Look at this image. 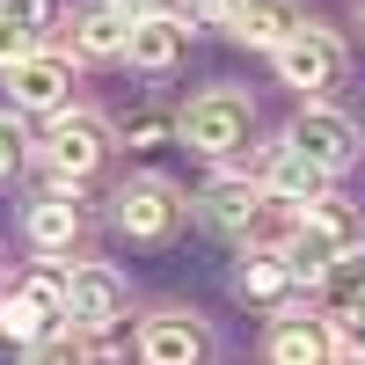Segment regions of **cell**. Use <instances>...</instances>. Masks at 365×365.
Wrapping results in <instances>:
<instances>
[{
	"mask_svg": "<svg viewBox=\"0 0 365 365\" xmlns=\"http://www.w3.org/2000/svg\"><path fill=\"white\" fill-rule=\"evenodd\" d=\"M51 336H73L66 329V270H29L15 292H0V344H15L22 358L51 344Z\"/></svg>",
	"mask_w": 365,
	"mask_h": 365,
	"instance_id": "cell-1",
	"label": "cell"
},
{
	"mask_svg": "<svg viewBox=\"0 0 365 365\" xmlns=\"http://www.w3.org/2000/svg\"><path fill=\"white\" fill-rule=\"evenodd\" d=\"M358 241H365L358 212H351L344 197H314V205L292 220V241H285V256H292V270H299V285H322V270L336 263V256H351Z\"/></svg>",
	"mask_w": 365,
	"mask_h": 365,
	"instance_id": "cell-2",
	"label": "cell"
},
{
	"mask_svg": "<svg viewBox=\"0 0 365 365\" xmlns=\"http://www.w3.org/2000/svg\"><path fill=\"white\" fill-rule=\"evenodd\" d=\"M175 132H182V146H190V154L227 161V154H241V146H249V132H256V103L241 96V88H205V96L175 117Z\"/></svg>",
	"mask_w": 365,
	"mask_h": 365,
	"instance_id": "cell-3",
	"label": "cell"
},
{
	"mask_svg": "<svg viewBox=\"0 0 365 365\" xmlns=\"http://www.w3.org/2000/svg\"><path fill=\"white\" fill-rule=\"evenodd\" d=\"M270 58H278L285 88H299V96H329V88L344 81V44H336V29H322V22H299Z\"/></svg>",
	"mask_w": 365,
	"mask_h": 365,
	"instance_id": "cell-4",
	"label": "cell"
},
{
	"mask_svg": "<svg viewBox=\"0 0 365 365\" xmlns=\"http://www.w3.org/2000/svg\"><path fill=\"white\" fill-rule=\"evenodd\" d=\"M110 154V125L103 117H88V110H66V117H51V132H44V168L58 175V190L66 182H88L103 168Z\"/></svg>",
	"mask_w": 365,
	"mask_h": 365,
	"instance_id": "cell-5",
	"label": "cell"
},
{
	"mask_svg": "<svg viewBox=\"0 0 365 365\" xmlns=\"http://www.w3.org/2000/svg\"><path fill=\"white\" fill-rule=\"evenodd\" d=\"M8 103H15V117H66L73 110V58L29 51L22 66H8Z\"/></svg>",
	"mask_w": 365,
	"mask_h": 365,
	"instance_id": "cell-6",
	"label": "cell"
},
{
	"mask_svg": "<svg viewBox=\"0 0 365 365\" xmlns=\"http://www.w3.org/2000/svg\"><path fill=\"white\" fill-rule=\"evenodd\" d=\"M182 190L168 175H132L125 190H117V227H125L132 241H168L175 227H182Z\"/></svg>",
	"mask_w": 365,
	"mask_h": 365,
	"instance_id": "cell-7",
	"label": "cell"
},
{
	"mask_svg": "<svg viewBox=\"0 0 365 365\" xmlns=\"http://www.w3.org/2000/svg\"><path fill=\"white\" fill-rule=\"evenodd\" d=\"M125 299L132 292H125V278H117L110 263H73L66 270V329H73V336H96L103 322H117Z\"/></svg>",
	"mask_w": 365,
	"mask_h": 365,
	"instance_id": "cell-8",
	"label": "cell"
},
{
	"mask_svg": "<svg viewBox=\"0 0 365 365\" xmlns=\"http://www.w3.org/2000/svg\"><path fill=\"white\" fill-rule=\"evenodd\" d=\"M285 146H299L314 168H329V175H344L351 161H358V125L344 110H329V103H307L292 117V132H285Z\"/></svg>",
	"mask_w": 365,
	"mask_h": 365,
	"instance_id": "cell-9",
	"label": "cell"
},
{
	"mask_svg": "<svg viewBox=\"0 0 365 365\" xmlns=\"http://www.w3.org/2000/svg\"><path fill=\"white\" fill-rule=\"evenodd\" d=\"M212 358V329L182 307H161L139 322V365H205Z\"/></svg>",
	"mask_w": 365,
	"mask_h": 365,
	"instance_id": "cell-10",
	"label": "cell"
},
{
	"mask_svg": "<svg viewBox=\"0 0 365 365\" xmlns=\"http://www.w3.org/2000/svg\"><path fill=\"white\" fill-rule=\"evenodd\" d=\"M132 44V15L117 0H81L66 15V58H125Z\"/></svg>",
	"mask_w": 365,
	"mask_h": 365,
	"instance_id": "cell-11",
	"label": "cell"
},
{
	"mask_svg": "<svg viewBox=\"0 0 365 365\" xmlns=\"http://www.w3.org/2000/svg\"><path fill=\"white\" fill-rule=\"evenodd\" d=\"M234 292L256 299V307L292 314V299H299V270H292L285 249H249V256H241V270H234Z\"/></svg>",
	"mask_w": 365,
	"mask_h": 365,
	"instance_id": "cell-12",
	"label": "cell"
},
{
	"mask_svg": "<svg viewBox=\"0 0 365 365\" xmlns=\"http://www.w3.org/2000/svg\"><path fill=\"white\" fill-rule=\"evenodd\" d=\"M263 197H278V205H292V212H307L314 197H329V168H314L299 146H270V161H263Z\"/></svg>",
	"mask_w": 365,
	"mask_h": 365,
	"instance_id": "cell-13",
	"label": "cell"
},
{
	"mask_svg": "<svg viewBox=\"0 0 365 365\" xmlns=\"http://www.w3.org/2000/svg\"><path fill=\"white\" fill-rule=\"evenodd\" d=\"M263 358L270 365H329L336 358V344H329V322H314V314H278L270 322V344H263Z\"/></svg>",
	"mask_w": 365,
	"mask_h": 365,
	"instance_id": "cell-14",
	"label": "cell"
},
{
	"mask_svg": "<svg viewBox=\"0 0 365 365\" xmlns=\"http://www.w3.org/2000/svg\"><path fill=\"white\" fill-rule=\"evenodd\" d=\"M29 249L37 256H73L81 249V234H88V220H81V205L66 197V190H51V197H37L29 205Z\"/></svg>",
	"mask_w": 365,
	"mask_h": 365,
	"instance_id": "cell-15",
	"label": "cell"
},
{
	"mask_svg": "<svg viewBox=\"0 0 365 365\" xmlns=\"http://www.w3.org/2000/svg\"><path fill=\"white\" fill-rule=\"evenodd\" d=\"M182 44H190V22H182V15H139L125 58H132L139 73H168L175 58H182Z\"/></svg>",
	"mask_w": 365,
	"mask_h": 365,
	"instance_id": "cell-16",
	"label": "cell"
},
{
	"mask_svg": "<svg viewBox=\"0 0 365 365\" xmlns=\"http://www.w3.org/2000/svg\"><path fill=\"white\" fill-rule=\"evenodd\" d=\"M197 205H205V220H212V227L249 234V227H256V212H263V182H256V175H212Z\"/></svg>",
	"mask_w": 365,
	"mask_h": 365,
	"instance_id": "cell-17",
	"label": "cell"
},
{
	"mask_svg": "<svg viewBox=\"0 0 365 365\" xmlns=\"http://www.w3.org/2000/svg\"><path fill=\"white\" fill-rule=\"evenodd\" d=\"M299 22H307V15H299L292 0H241V8H234V29H227V37L256 44V51H278V44L292 37V29H299Z\"/></svg>",
	"mask_w": 365,
	"mask_h": 365,
	"instance_id": "cell-18",
	"label": "cell"
},
{
	"mask_svg": "<svg viewBox=\"0 0 365 365\" xmlns=\"http://www.w3.org/2000/svg\"><path fill=\"white\" fill-rule=\"evenodd\" d=\"M322 299H329V314H344V307H358V299H365V241L322 270Z\"/></svg>",
	"mask_w": 365,
	"mask_h": 365,
	"instance_id": "cell-19",
	"label": "cell"
},
{
	"mask_svg": "<svg viewBox=\"0 0 365 365\" xmlns=\"http://www.w3.org/2000/svg\"><path fill=\"white\" fill-rule=\"evenodd\" d=\"M329 344H336V358L365 365V314H329Z\"/></svg>",
	"mask_w": 365,
	"mask_h": 365,
	"instance_id": "cell-20",
	"label": "cell"
},
{
	"mask_svg": "<svg viewBox=\"0 0 365 365\" xmlns=\"http://www.w3.org/2000/svg\"><path fill=\"white\" fill-rule=\"evenodd\" d=\"M0 15H8V22H22L29 37H44V29L58 22V0H0Z\"/></svg>",
	"mask_w": 365,
	"mask_h": 365,
	"instance_id": "cell-21",
	"label": "cell"
},
{
	"mask_svg": "<svg viewBox=\"0 0 365 365\" xmlns=\"http://www.w3.org/2000/svg\"><path fill=\"white\" fill-rule=\"evenodd\" d=\"M29 161V139H22V117L15 110H0V182H8L15 168Z\"/></svg>",
	"mask_w": 365,
	"mask_h": 365,
	"instance_id": "cell-22",
	"label": "cell"
},
{
	"mask_svg": "<svg viewBox=\"0 0 365 365\" xmlns=\"http://www.w3.org/2000/svg\"><path fill=\"white\" fill-rule=\"evenodd\" d=\"M234 8H241V0H190L182 22H190V29H234Z\"/></svg>",
	"mask_w": 365,
	"mask_h": 365,
	"instance_id": "cell-23",
	"label": "cell"
},
{
	"mask_svg": "<svg viewBox=\"0 0 365 365\" xmlns=\"http://www.w3.org/2000/svg\"><path fill=\"white\" fill-rule=\"evenodd\" d=\"M29 51H37V37H29L22 22H8V15H0V66H22Z\"/></svg>",
	"mask_w": 365,
	"mask_h": 365,
	"instance_id": "cell-24",
	"label": "cell"
},
{
	"mask_svg": "<svg viewBox=\"0 0 365 365\" xmlns=\"http://www.w3.org/2000/svg\"><path fill=\"white\" fill-rule=\"evenodd\" d=\"M161 132H168L161 110H132V117H125V139H132V146H161Z\"/></svg>",
	"mask_w": 365,
	"mask_h": 365,
	"instance_id": "cell-25",
	"label": "cell"
},
{
	"mask_svg": "<svg viewBox=\"0 0 365 365\" xmlns=\"http://www.w3.org/2000/svg\"><path fill=\"white\" fill-rule=\"evenodd\" d=\"M29 365H88V351H81L73 336H51V344H37V351H29Z\"/></svg>",
	"mask_w": 365,
	"mask_h": 365,
	"instance_id": "cell-26",
	"label": "cell"
},
{
	"mask_svg": "<svg viewBox=\"0 0 365 365\" xmlns=\"http://www.w3.org/2000/svg\"><path fill=\"white\" fill-rule=\"evenodd\" d=\"M117 8L139 22V15H175V0H117Z\"/></svg>",
	"mask_w": 365,
	"mask_h": 365,
	"instance_id": "cell-27",
	"label": "cell"
},
{
	"mask_svg": "<svg viewBox=\"0 0 365 365\" xmlns=\"http://www.w3.org/2000/svg\"><path fill=\"white\" fill-rule=\"evenodd\" d=\"M358 22H365V0H358Z\"/></svg>",
	"mask_w": 365,
	"mask_h": 365,
	"instance_id": "cell-28",
	"label": "cell"
}]
</instances>
